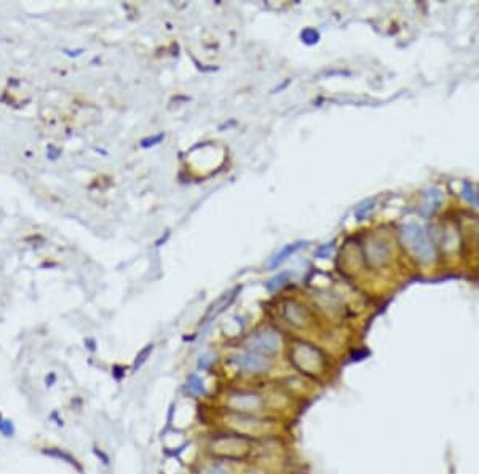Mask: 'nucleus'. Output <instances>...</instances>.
<instances>
[{"mask_svg": "<svg viewBox=\"0 0 479 474\" xmlns=\"http://www.w3.org/2000/svg\"><path fill=\"white\" fill-rule=\"evenodd\" d=\"M303 246H305V243H302V241H297V243H292V244L284 246V248H283L280 252H278L275 257H272V260H270V263H268V268H270V270L278 268V265H281V263H283L287 257H291L294 252H297L299 249H302Z\"/></svg>", "mask_w": 479, "mask_h": 474, "instance_id": "39448f33", "label": "nucleus"}, {"mask_svg": "<svg viewBox=\"0 0 479 474\" xmlns=\"http://www.w3.org/2000/svg\"><path fill=\"white\" fill-rule=\"evenodd\" d=\"M152 350H153V345H147V347L141 351V353H139V356L136 358V361H134V369L141 367V366L145 363V359H147V356L152 353Z\"/></svg>", "mask_w": 479, "mask_h": 474, "instance_id": "4468645a", "label": "nucleus"}, {"mask_svg": "<svg viewBox=\"0 0 479 474\" xmlns=\"http://www.w3.org/2000/svg\"><path fill=\"white\" fill-rule=\"evenodd\" d=\"M238 291V289H237ZM235 291V292H237ZM235 292H232V294H229V295H224V297H221L219 300H217L211 308H210V311L206 313V316H205V323L206 321H210V320H214L216 316H219L227 306L233 302V298H235Z\"/></svg>", "mask_w": 479, "mask_h": 474, "instance_id": "0eeeda50", "label": "nucleus"}, {"mask_svg": "<svg viewBox=\"0 0 479 474\" xmlns=\"http://www.w3.org/2000/svg\"><path fill=\"white\" fill-rule=\"evenodd\" d=\"M372 208H374L372 201H366V203H363L361 206L355 209V217L358 219V221H364V219L368 217V214L372 211Z\"/></svg>", "mask_w": 479, "mask_h": 474, "instance_id": "9b49d317", "label": "nucleus"}, {"mask_svg": "<svg viewBox=\"0 0 479 474\" xmlns=\"http://www.w3.org/2000/svg\"><path fill=\"white\" fill-rule=\"evenodd\" d=\"M401 236H403V241L407 244V248L415 254V257L420 262L428 263L433 260L434 248L431 241L428 240V236H426L423 227L417 224H407L403 227Z\"/></svg>", "mask_w": 479, "mask_h": 474, "instance_id": "f257e3e1", "label": "nucleus"}, {"mask_svg": "<svg viewBox=\"0 0 479 474\" xmlns=\"http://www.w3.org/2000/svg\"><path fill=\"white\" fill-rule=\"evenodd\" d=\"M300 37H302V40H303V42L308 43V45H313V43H316V42H318L320 34H318V31H316V29L308 28V29H305V31H302Z\"/></svg>", "mask_w": 479, "mask_h": 474, "instance_id": "f8f14e48", "label": "nucleus"}, {"mask_svg": "<svg viewBox=\"0 0 479 474\" xmlns=\"http://www.w3.org/2000/svg\"><path fill=\"white\" fill-rule=\"evenodd\" d=\"M232 363L237 366L240 371L248 372V374H264L270 369L268 359H265L260 355L251 353V351H248V353L235 355L232 358Z\"/></svg>", "mask_w": 479, "mask_h": 474, "instance_id": "7ed1b4c3", "label": "nucleus"}, {"mask_svg": "<svg viewBox=\"0 0 479 474\" xmlns=\"http://www.w3.org/2000/svg\"><path fill=\"white\" fill-rule=\"evenodd\" d=\"M211 356L210 355H205V356H202L200 358V361H198V369H208L210 367V364H211Z\"/></svg>", "mask_w": 479, "mask_h": 474, "instance_id": "a211bd4d", "label": "nucleus"}, {"mask_svg": "<svg viewBox=\"0 0 479 474\" xmlns=\"http://www.w3.org/2000/svg\"><path fill=\"white\" fill-rule=\"evenodd\" d=\"M235 407L240 410H257L260 407V399L256 394L249 393H241L238 396H233Z\"/></svg>", "mask_w": 479, "mask_h": 474, "instance_id": "423d86ee", "label": "nucleus"}, {"mask_svg": "<svg viewBox=\"0 0 479 474\" xmlns=\"http://www.w3.org/2000/svg\"><path fill=\"white\" fill-rule=\"evenodd\" d=\"M0 431H2L4 434H7V436H13L15 428H13V425L10 423V421H7V420H0Z\"/></svg>", "mask_w": 479, "mask_h": 474, "instance_id": "dca6fc26", "label": "nucleus"}, {"mask_svg": "<svg viewBox=\"0 0 479 474\" xmlns=\"http://www.w3.org/2000/svg\"><path fill=\"white\" fill-rule=\"evenodd\" d=\"M463 195H465V198L469 201V203L479 208V193H477L473 187L465 186V187H463Z\"/></svg>", "mask_w": 479, "mask_h": 474, "instance_id": "ddd939ff", "label": "nucleus"}, {"mask_svg": "<svg viewBox=\"0 0 479 474\" xmlns=\"http://www.w3.org/2000/svg\"><path fill=\"white\" fill-rule=\"evenodd\" d=\"M187 390H189V393H192V394H205L203 380L200 379L198 375L192 374L189 379H187Z\"/></svg>", "mask_w": 479, "mask_h": 474, "instance_id": "1a4fd4ad", "label": "nucleus"}, {"mask_svg": "<svg viewBox=\"0 0 479 474\" xmlns=\"http://www.w3.org/2000/svg\"><path fill=\"white\" fill-rule=\"evenodd\" d=\"M163 137H165V134H156L155 137H152V139H147V140H144L142 142V145L144 147H147V145H153V144H158L160 140H163Z\"/></svg>", "mask_w": 479, "mask_h": 474, "instance_id": "6ab92c4d", "label": "nucleus"}, {"mask_svg": "<svg viewBox=\"0 0 479 474\" xmlns=\"http://www.w3.org/2000/svg\"><path fill=\"white\" fill-rule=\"evenodd\" d=\"M366 259L369 260L371 265H383L390 256V248L387 243H383L382 240H374L371 241L368 246H366Z\"/></svg>", "mask_w": 479, "mask_h": 474, "instance_id": "20e7f679", "label": "nucleus"}, {"mask_svg": "<svg viewBox=\"0 0 479 474\" xmlns=\"http://www.w3.org/2000/svg\"><path fill=\"white\" fill-rule=\"evenodd\" d=\"M203 474H225V469L219 464H210V466L203 468Z\"/></svg>", "mask_w": 479, "mask_h": 474, "instance_id": "f3484780", "label": "nucleus"}, {"mask_svg": "<svg viewBox=\"0 0 479 474\" xmlns=\"http://www.w3.org/2000/svg\"><path fill=\"white\" fill-rule=\"evenodd\" d=\"M246 348L260 356H273L280 350V336L272 329L259 331L246 340Z\"/></svg>", "mask_w": 479, "mask_h": 474, "instance_id": "f03ea898", "label": "nucleus"}, {"mask_svg": "<svg viewBox=\"0 0 479 474\" xmlns=\"http://www.w3.org/2000/svg\"><path fill=\"white\" fill-rule=\"evenodd\" d=\"M289 278H291V271H280L276 276H273L272 279L268 281L267 283V289L270 292H276V291H280V289L289 281Z\"/></svg>", "mask_w": 479, "mask_h": 474, "instance_id": "6e6552de", "label": "nucleus"}, {"mask_svg": "<svg viewBox=\"0 0 479 474\" xmlns=\"http://www.w3.org/2000/svg\"><path fill=\"white\" fill-rule=\"evenodd\" d=\"M441 193L438 190H431L426 193L425 197V203H423V209H436L441 205Z\"/></svg>", "mask_w": 479, "mask_h": 474, "instance_id": "9d476101", "label": "nucleus"}, {"mask_svg": "<svg viewBox=\"0 0 479 474\" xmlns=\"http://www.w3.org/2000/svg\"><path fill=\"white\" fill-rule=\"evenodd\" d=\"M333 252H334V244H333V243H329V244H323V246H321V248H318V251H316V257H320V259H328V257L333 256Z\"/></svg>", "mask_w": 479, "mask_h": 474, "instance_id": "2eb2a0df", "label": "nucleus"}]
</instances>
